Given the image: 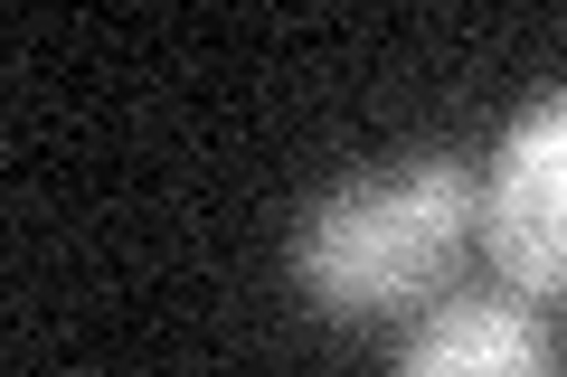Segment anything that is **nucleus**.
I'll use <instances>...</instances> for the list:
<instances>
[{"label":"nucleus","instance_id":"nucleus-1","mask_svg":"<svg viewBox=\"0 0 567 377\" xmlns=\"http://www.w3.org/2000/svg\"><path fill=\"white\" fill-rule=\"evenodd\" d=\"M473 237H483V170L425 151L388 179L312 199L293 227V283L322 321H398L416 302H445Z\"/></svg>","mask_w":567,"mask_h":377},{"label":"nucleus","instance_id":"nucleus-2","mask_svg":"<svg viewBox=\"0 0 567 377\" xmlns=\"http://www.w3.org/2000/svg\"><path fill=\"white\" fill-rule=\"evenodd\" d=\"M483 245L520 302H567V85L539 95L492 151Z\"/></svg>","mask_w":567,"mask_h":377},{"label":"nucleus","instance_id":"nucleus-3","mask_svg":"<svg viewBox=\"0 0 567 377\" xmlns=\"http://www.w3.org/2000/svg\"><path fill=\"white\" fill-rule=\"evenodd\" d=\"M388 377H567V358L520 293H445L398 339Z\"/></svg>","mask_w":567,"mask_h":377}]
</instances>
